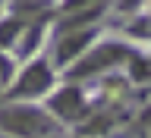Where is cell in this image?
<instances>
[{"label":"cell","mask_w":151,"mask_h":138,"mask_svg":"<svg viewBox=\"0 0 151 138\" xmlns=\"http://www.w3.org/2000/svg\"><path fill=\"white\" fill-rule=\"evenodd\" d=\"M126 60H132V50H129V47L120 44V41H107V44L94 47L91 54H85L82 60L69 69V79H91V75L107 72L110 66L126 63Z\"/></svg>","instance_id":"2"},{"label":"cell","mask_w":151,"mask_h":138,"mask_svg":"<svg viewBox=\"0 0 151 138\" xmlns=\"http://www.w3.org/2000/svg\"><path fill=\"white\" fill-rule=\"evenodd\" d=\"M50 113L57 119H66V122H79L85 116V97L76 85H66L50 97Z\"/></svg>","instance_id":"4"},{"label":"cell","mask_w":151,"mask_h":138,"mask_svg":"<svg viewBox=\"0 0 151 138\" xmlns=\"http://www.w3.org/2000/svg\"><path fill=\"white\" fill-rule=\"evenodd\" d=\"M0 88H3V82H0Z\"/></svg>","instance_id":"9"},{"label":"cell","mask_w":151,"mask_h":138,"mask_svg":"<svg viewBox=\"0 0 151 138\" xmlns=\"http://www.w3.org/2000/svg\"><path fill=\"white\" fill-rule=\"evenodd\" d=\"M9 79H13V66H9V60H6V56H0V82L6 85Z\"/></svg>","instance_id":"7"},{"label":"cell","mask_w":151,"mask_h":138,"mask_svg":"<svg viewBox=\"0 0 151 138\" xmlns=\"http://www.w3.org/2000/svg\"><path fill=\"white\" fill-rule=\"evenodd\" d=\"M142 0H120V9H132V6H139Z\"/></svg>","instance_id":"8"},{"label":"cell","mask_w":151,"mask_h":138,"mask_svg":"<svg viewBox=\"0 0 151 138\" xmlns=\"http://www.w3.org/2000/svg\"><path fill=\"white\" fill-rule=\"evenodd\" d=\"M0 132H6L9 138H54L57 116L28 104H9L0 110Z\"/></svg>","instance_id":"1"},{"label":"cell","mask_w":151,"mask_h":138,"mask_svg":"<svg viewBox=\"0 0 151 138\" xmlns=\"http://www.w3.org/2000/svg\"><path fill=\"white\" fill-rule=\"evenodd\" d=\"M88 44H91V28H66V35L57 38V47H54L57 66L73 63V60L82 54Z\"/></svg>","instance_id":"5"},{"label":"cell","mask_w":151,"mask_h":138,"mask_svg":"<svg viewBox=\"0 0 151 138\" xmlns=\"http://www.w3.org/2000/svg\"><path fill=\"white\" fill-rule=\"evenodd\" d=\"M50 85H54V72H50V66H47L44 60H32L28 69L16 79V88H13L9 94L19 97V101H22V97H41Z\"/></svg>","instance_id":"3"},{"label":"cell","mask_w":151,"mask_h":138,"mask_svg":"<svg viewBox=\"0 0 151 138\" xmlns=\"http://www.w3.org/2000/svg\"><path fill=\"white\" fill-rule=\"evenodd\" d=\"M19 31H22V19H6V22H0V47L13 44Z\"/></svg>","instance_id":"6"}]
</instances>
